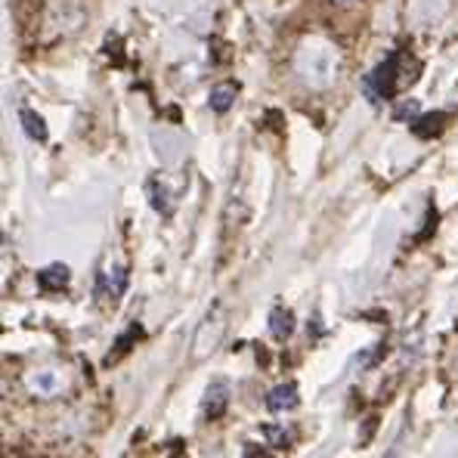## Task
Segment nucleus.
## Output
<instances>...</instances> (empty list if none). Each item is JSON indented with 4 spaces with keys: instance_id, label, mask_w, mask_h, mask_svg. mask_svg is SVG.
Wrapping results in <instances>:
<instances>
[{
    "instance_id": "1",
    "label": "nucleus",
    "mask_w": 458,
    "mask_h": 458,
    "mask_svg": "<svg viewBox=\"0 0 458 458\" xmlns=\"http://www.w3.org/2000/svg\"><path fill=\"white\" fill-rule=\"evenodd\" d=\"M394 81H397V53L388 56V62H381L375 71L369 75V81H365V90H369L372 100H388V96H394Z\"/></svg>"
},
{
    "instance_id": "2",
    "label": "nucleus",
    "mask_w": 458,
    "mask_h": 458,
    "mask_svg": "<svg viewBox=\"0 0 458 458\" xmlns=\"http://www.w3.org/2000/svg\"><path fill=\"white\" fill-rule=\"evenodd\" d=\"M226 403H229V390H226V384H211V388H208V397H205V405H201V409H205V418H220L226 412Z\"/></svg>"
},
{
    "instance_id": "3",
    "label": "nucleus",
    "mask_w": 458,
    "mask_h": 458,
    "mask_svg": "<svg viewBox=\"0 0 458 458\" xmlns=\"http://www.w3.org/2000/svg\"><path fill=\"white\" fill-rule=\"evenodd\" d=\"M266 405H270V412H288L298 405V388L294 384H279L276 390H270V397H266Z\"/></svg>"
},
{
    "instance_id": "4",
    "label": "nucleus",
    "mask_w": 458,
    "mask_h": 458,
    "mask_svg": "<svg viewBox=\"0 0 458 458\" xmlns=\"http://www.w3.org/2000/svg\"><path fill=\"white\" fill-rule=\"evenodd\" d=\"M270 331H273V338H276V341H285V338L294 331L291 310H285V307H276V310H273V316H270Z\"/></svg>"
},
{
    "instance_id": "5",
    "label": "nucleus",
    "mask_w": 458,
    "mask_h": 458,
    "mask_svg": "<svg viewBox=\"0 0 458 458\" xmlns=\"http://www.w3.org/2000/svg\"><path fill=\"white\" fill-rule=\"evenodd\" d=\"M41 282L50 285V288H65V282H69V273H65V266H53V270L41 273Z\"/></svg>"
},
{
    "instance_id": "6",
    "label": "nucleus",
    "mask_w": 458,
    "mask_h": 458,
    "mask_svg": "<svg viewBox=\"0 0 458 458\" xmlns=\"http://www.w3.org/2000/svg\"><path fill=\"white\" fill-rule=\"evenodd\" d=\"M22 124H25V130L35 136V140H44V136H47V130H44V121L35 112H22Z\"/></svg>"
},
{
    "instance_id": "7",
    "label": "nucleus",
    "mask_w": 458,
    "mask_h": 458,
    "mask_svg": "<svg viewBox=\"0 0 458 458\" xmlns=\"http://www.w3.org/2000/svg\"><path fill=\"white\" fill-rule=\"evenodd\" d=\"M233 94H235L233 87H220V90H214V96H211V106H214V112H226V109H229V102H233Z\"/></svg>"
},
{
    "instance_id": "8",
    "label": "nucleus",
    "mask_w": 458,
    "mask_h": 458,
    "mask_svg": "<svg viewBox=\"0 0 458 458\" xmlns=\"http://www.w3.org/2000/svg\"><path fill=\"white\" fill-rule=\"evenodd\" d=\"M412 115H418V102L415 100L403 102V106L397 109V118H412Z\"/></svg>"
}]
</instances>
